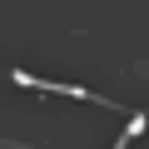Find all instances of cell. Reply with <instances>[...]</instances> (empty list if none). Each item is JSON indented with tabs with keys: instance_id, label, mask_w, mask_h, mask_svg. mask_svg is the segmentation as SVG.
Returning <instances> with one entry per match:
<instances>
[{
	"instance_id": "obj_2",
	"label": "cell",
	"mask_w": 149,
	"mask_h": 149,
	"mask_svg": "<svg viewBox=\"0 0 149 149\" xmlns=\"http://www.w3.org/2000/svg\"><path fill=\"white\" fill-rule=\"evenodd\" d=\"M144 119H149V114H144V109H139V114H134V119H129V129H124V134H119V144H129V139H139V134H144Z\"/></svg>"
},
{
	"instance_id": "obj_1",
	"label": "cell",
	"mask_w": 149,
	"mask_h": 149,
	"mask_svg": "<svg viewBox=\"0 0 149 149\" xmlns=\"http://www.w3.org/2000/svg\"><path fill=\"white\" fill-rule=\"evenodd\" d=\"M15 85H25V90H45V95H70V100H95L85 85H55V80H35L30 70H15Z\"/></svg>"
}]
</instances>
